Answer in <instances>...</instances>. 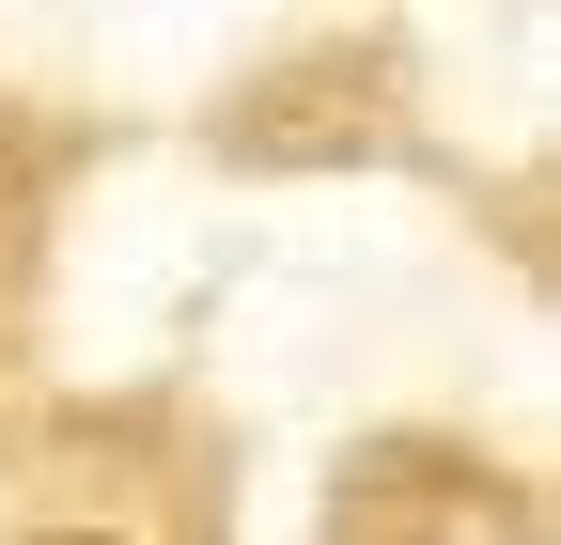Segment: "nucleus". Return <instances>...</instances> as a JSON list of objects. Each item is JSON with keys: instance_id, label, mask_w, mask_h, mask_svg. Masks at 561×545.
Here are the masks:
<instances>
[{"instance_id": "obj_1", "label": "nucleus", "mask_w": 561, "mask_h": 545, "mask_svg": "<svg viewBox=\"0 0 561 545\" xmlns=\"http://www.w3.org/2000/svg\"><path fill=\"white\" fill-rule=\"evenodd\" d=\"M62 545H94V530H62Z\"/></svg>"}]
</instances>
